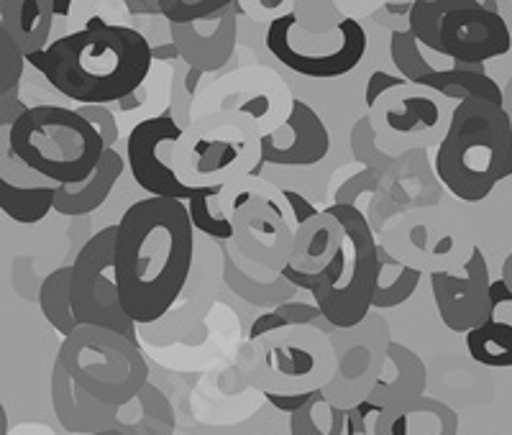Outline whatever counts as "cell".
I'll return each instance as SVG.
<instances>
[{
  "label": "cell",
  "instance_id": "f1b7e54d",
  "mask_svg": "<svg viewBox=\"0 0 512 435\" xmlns=\"http://www.w3.org/2000/svg\"><path fill=\"white\" fill-rule=\"evenodd\" d=\"M72 267H59L41 282L39 305L41 313L47 318L54 331L70 338L80 328L75 308H72Z\"/></svg>",
  "mask_w": 512,
  "mask_h": 435
},
{
  "label": "cell",
  "instance_id": "1f68e13d",
  "mask_svg": "<svg viewBox=\"0 0 512 435\" xmlns=\"http://www.w3.org/2000/svg\"><path fill=\"white\" fill-rule=\"evenodd\" d=\"M226 282L231 285V290L239 292L246 302H254V305H274L280 308L285 302H290V297L295 295L297 287H292L282 274H277L269 282H262V279L251 277L249 272L233 261V256L226 251Z\"/></svg>",
  "mask_w": 512,
  "mask_h": 435
},
{
  "label": "cell",
  "instance_id": "60d3db41",
  "mask_svg": "<svg viewBox=\"0 0 512 435\" xmlns=\"http://www.w3.org/2000/svg\"><path fill=\"white\" fill-rule=\"evenodd\" d=\"M410 85L408 80H402V77L392 75V72H372V77H369L367 82V95H364V100H367V108L372 111L374 105L379 103V98H384V95L390 93V90H395V87H405Z\"/></svg>",
  "mask_w": 512,
  "mask_h": 435
},
{
  "label": "cell",
  "instance_id": "4fadbf2b",
  "mask_svg": "<svg viewBox=\"0 0 512 435\" xmlns=\"http://www.w3.org/2000/svg\"><path fill=\"white\" fill-rule=\"evenodd\" d=\"M182 134H185V128L172 116L144 118L128 134V167H131L136 185L149 192L152 198L190 203L192 198H198L203 192V187L182 182L180 174L172 167L175 146L180 144Z\"/></svg>",
  "mask_w": 512,
  "mask_h": 435
},
{
  "label": "cell",
  "instance_id": "d590c367",
  "mask_svg": "<svg viewBox=\"0 0 512 435\" xmlns=\"http://www.w3.org/2000/svg\"><path fill=\"white\" fill-rule=\"evenodd\" d=\"M221 190L223 185L203 187V192H200L198 198H192L190 203H187V210H190L192 226L198 228L200 233L210 236L213 241H233V223L218 210L216 203Z\"/></svg>",
  "mask_w": 512,
  "mask_h": 435
},
{
  "label": "cell",
  "instance_id": "603a6c76",
  "mask_svg": "<svg viewBox=\"0 0 512 435\" xmlns=\"http://www.w3.org/2000/svg\"><path fill=\"white\" fill-rule=\"evenodd\" d=\"M372 113L384 123L387 131L400 136L433 131L438 126V121H441V111H438L436 100L428 98V95L415 93L410 85L395 87L384 98H379Z\"/></svg>",
  "mask_w": 512,
  "mask_h": 435
},
{
  "label": "cell",
  "instance_id": "f907efd6",
  "mask_svg": "<svg viewBox=\"0 0 512 435\" xmlns=\"http://www.w3.org/2000/svg\"><path fill=\"white\" fill-rule=\"evenodd\" d=\"M505 113H507V118H510V123H512V77H510V82H507V87H505Z\"/></svg>",
  "mask_w": 512,
  "mask_h": 435
},
{
  "label": "cell",
  "instance_id": "7c38bea8",
  "mask_svg": "<svg viewBox=\"0 0 512 435\" xmlns=\"http://www.w3.org/2000/svg\"><path fill=\"white\" fill-rule=\"evenodd\" d=\"M331 341L336 348V377L323 389V395L341 410H354L369 400L382 377L392 343L390 325L377 315H369L356 328L333 333Z\"/></svg>",
  "mask_w": 512,
  "mask_h": 435
},
{
  "label": "cell",
  "instance_id": "44dd1931",
  "mask_svg": "<svg viewBox=\"0 0 512 435\" xmlns=\"http://www.w3.org/2000/svg\"><path fill=\"white\" fill-rule=\"evenodd\" d=\"M374 435H459V415L446 402L433 397L405 402L379 412Z\"/></svg>",
  "mask_w": 512,
  "mask_h": 435
},
{
  "label": "cell",
  "instance_id": "9a60e30c",
  "mask_svg": "<svg viewBox=\"0 0 512 435\" xmlns=\"http://www.w3.org/2000/svg\"><path fill=\"white\" fill-rule=\"evenodd\" d=\"M431 290L443 325L454 333H472L487 323L492 308V279H489L487 256L474 246L461 272L431 274Z\"/></svg>",
  "mask_w": 512,
  "mask_h": 435
},
{
  "label": "cell",
  "instance_id": "7bdbcfd3",
  "mask_svg": "<svg viewBox=\"0 0 512 435\" xmlns=\"http://www.w3.org/2000/svg\"><path fill=\"white\" fill-rule=\"evenodd\" d=\"M315 395H318V392H315ZM315 395H267V400L272 402L277 410L287 412V415H295V412L303 410Z\"/></svg>",
  "mask_w": 512,
  "mask_h": 435
},
{
  "label": "cell",
  "instance_id": "484cf974",
  "mask_svg": "<svg viewBox=\"0 0 512 435\" xmlns=\"http://www.w3.org/2000/svg\"><path fill=\"white\" fill-rule=\"evenodd\" d=\"M175 410L167 395L152 382L126 405L116 407L113 430L121 435H172L175 433Z\"/></svg>",
  "mask_w": 512,
  "mask_h": 435
},
{
  "label": "cell",
  "instance_id": "681fc988",
  "mask_svg": "<svg viewBox=\"0 0 512 435\" xmlns=\"http://www.w3.org/2000/svg\"><path fill=\"white\" fill-rule=\"evenodd\" d=\"M502 279H505L507 287H510V290H512V254L507 256L505 264H502Z\"/></svg>",
  "mask_w": 512,
  "mask_h": 435
},
{
  "label": "cell",
  "instance_id": "836d02e7",
  "mask_svg": "<svg viewBox=\"0 0 512 435\" xmlns=\"http://www.w3.org/2000/svg\"><path fill=\"white\" fill-rule=\"evenodd\" d=\"M290 435H346V410L318 392L303 410L290 415Z\"/></svg>",
  "mask_w": 512,
  "mask_h": 435
},
{
  "label": "cell",
  "instance_id": "3957f363",
  "mask_svg": "<svg viewBox=\"0 0 512 435\" xmlns=\"http://www.w3.org/2000/svg\"><path fill=\"white\" fill-rule=\"evenodd\" d=\"M436 174L464 203H482L497 182L512 177V123L505 108L479 98L456 105L438 144Z\"/></svg>",
  "mask_w": 512,
  "mask_h": 435
},
{
  "label": "cell",
  "instance_id": "f35d334b",
  "mask_svg": "<svg viewBox=\"0 0 512 435\" xmlns=\"http://www.w3.org/2000/svg\"><path fill=\"white\" fill-rule=\"evenodd\" d=\"M228 0H162V16L169 26H187L226 8Z\"/></svg>",
  "mask_w": 512,
  "mask_h": 435
},
{
  "label": "cell",
  "instance_id": "ee69618b",
  "mask_svg": "<svg viewBox=\"0 0 512 435\" xmlns=\"http://www.w3.org/2000/svg\"><path fill=\"white\" fill-rule=\"evenodd\" d=\"M489 295H492V308H495V313L500 305H512V290L507 287V282L502 277L492 282V290H489Z\"/></svg>",
  "mask_w": 512,
  "mask_h": 435
},
{
  "label": "cell",
  "instance_id": "ffe728a7",
  "mask_svg": "<svg viewBox=\"0 0 512 435\" xmlns=\"http://www.w3.org/2000/svg\"><path fill=\"white\" fill-rule=\"evenodd\" d=\"M425 387H428V369H425L423 359L408 346L392 341L387 359H384L382 377L367 402L377 412H384L390 407L425 397Z\"/></svg>",
  "mask_w": 512,
  "mask_h": 435
},
{
  "label": "cell",
  "instance_id": "ba28073f",
  "mask_svg": "<svg viewBox=\"0 0 512 435\" xmlns=\"http://www.w3.org/2000/svg\"><path fill=\"white\" fill-rule=\"evenodd\" d=\"M57 361L88 395L108 407L126 405L149 384V366L141 348L105 328L80 325L64 338Z\"/></svg>",
  "mask_w": 512,
  "mask_h": 435
},
{
  "label": "cell",
  "instance_id": "8992f818",
  "mask_svg": "<svg viewBox=\"0 0 512 435\" xmlns=\"http://www.w3.org/2000/svg\"><path fill=\"white\" fill-rule=\"evenodd\" d=\"M328 213L336 215L344 226V249L318 274V285L310 295L323 318L338 331L356 328L369 318L379 285V244L369 228L367 215L356 205H331Z\"/></svg>",
  "mask_w": 512,
  "mask_h": 435
},
{
  "label": "cell",
  "instance_id": "f6af8a7d",
  "mask_svg": "<svg viewBox=\"0 0 512 435\" xmlns=\"http://www.w3.org/2000/svg\"><path fill=\"white\" fill-rule=\"evenodd\" d=\"M203 75H205L203 70H195V67H187L185 75L180 77L182 87H185V93L190 95L192 100H198V87H200V80H203Z\"/></svg>",
  "mask_w": 512,
  "mask_h": 435
},
{
  "label": "cell",
  "instance_id": "d4e9b609",
  "mask_svg": "<svg viewBox=\"0 0 512 435\" xmlns=\"http://www.w3.org/2000/svg\"><path fill=\"white\" fill-rule=\"evenodd\" d=\"M52 24V0H3L0 3V29H6L16 39L26 57L49 47Z\"/></svg>",
  "mask_w": 512,
  "mask_h": 435
},
{
  "label": "cell",
  "instance_id": "9c48e42d",
  "mask_svg": "<svg viewBox=\"0 0 512 435\" xmlns=\"http://www.w3.org/2000/svg\"><path fill=\"white\" fill-rule=\"evenodd\" d=\"M116 236L118 223L95 233L88 244L77 251L72 261V308L80 325L121 333L139 346L136 323L126 315L121 295H118Z\"/></svg>",
  "mask_w": 512,
  "mask_h": 435
},
{
  "label": "cell",
  "instance_id": "ab89813d",
  "mask_svg": "<svg viewBox=\"0 0 512 435\" xmlns=\"http://www.w3.org/2000/svg\"><path fill=\"white\" fill-rule=\"evenodd\" d=\"M75 111L103 136L108 149H116V141L118 136H121V131H118V121L116 116H113V111H108L105 105H80Z\"/></svg>",
  "mask_w": 512,
  "mask_h": 435
},
{
  "label": "cell",
  "instance_id": "e575fe53",
  "mask_svg": "<svg viewBox=\"0 0 512 435\" xmlns=\"http://www.w3.org/2000/svg\"><path fill=\"white\" fill-rule=\"evenodd\" d=\"M390 54H392V64L397 67L402 80H408L410 85L425 87L428 80L438 72V67H433L425 54L420 52V41L410 34L408 29L392 31L390 36Z\"/></svg>",
  "mask_w": 512,
  "mask_h": 435
},
{
  "label": "cell",
  "instance_id": "d6986e66",
  "mask_svg": "<svg viewBox=\"0 0 512 435\" xmlns=\"http://www.w3.org/2000/svg\"><path fill=\"white\" fill-rule=\"evenodd\" d=\"M52 405L54 415L62 423V428L72 435H95L113 430L116 407H108L103 402L88 395L75 379L67 374L62 361H54L52 366Z\"/></svg>",
  "mask_w": 512,
  "mask_h": 435
},
{
  "label": "cell",
  "instance_id": "4dcf8cb0",
  "mask_svg": "<svg viewBox=\"0 0 512 435\" xmlns=\"http://www.w3.org/2000/svg\"><path fill=\"white\" fill-rule=\"evenodd\" d=\"M466 351L477 364L492 369H510L512 366V323L500 318H489L487 323L466 333Z\"/></svg>",
  "mask_w": 512,
  "mask_h": 435
},
{
  "label": "cell",
  "instance_id": "bcb514c9",
  "mask_svg": "<svg viewBox=\"0 0 512 435\" xmlns=\"http://www.w3.org/2000/svg\"><path fill=\"white\" fill-rule=\"evenodd\" d=\"M126 8L131 13H162V0H146V3H141V0H128Z\"/></svg>",
  "mask_w": 512,
  "mask_h": 435
},
{
  "label": "cell",
  "instance_id": "8d00e7d4",
  "mask_svg": "<svg viewBox=\"0 0 512 435\" xmlns=\"http://www.w3.org/2000/svg\"><path fill=\"white\" fill-rule=\"evenodd\" d=\"M454 0H415L408 16V31L420 41V47L431 49L443 57L441 49V21Z\"/></svg>",
  "mask_w": 512,
  "mask_h": 435
},
{
  "label": "cell",
  "instance_id": "8fae6325",
  "mask_svg": "<svg viewBox=\"0 0 512 435\" xmlns=\"http://www.w3.org/2000/svg\"><path fill=\"white\" fill-rule=\"evenodd\" d=\"M290 215L285 190L269 185L267 180L259 182L254 198L231 215L233 241L241 256L267 272L282 274L295 249L297 226Z\"/></svg>",
  "mask_w": 512,
  "mask_h": 435
},
{
  "label": "cell",
  "instance_id": "b9f144b4",
  "mask_svg": "<svg viewBox=\"0 0 512 435\" xmlns=\"http://www.w3.org/2000/svg\"><path fill=\"white\" fill-rule=\"evenodd\" d=\"M285 200L287 205H290L292 210V221H295V226H305L308 221H313L315 215H318V210H315L313 203H308V200L300 195V192L295 190H285Z\"/></svg>",
  "mask_w": 512,
  "mask_h": 435
},
{
  "label": "cell",
  "instance_id": "c3c4849f",
  "mask_svg": "<svg viewBox=\"0 0 512 435\" xmlns=\"http://www.w3.org/2000/svg\"><path fill=\"white\" fill-rule=\"evenodd\" d=\"M54 16H70L72 11V0H52Z\"/></svg>",
  "mask_w": 512,
  "mask_h": 435
},
{
  "label": "cell",
  "instance_id": "2e32d148",
  "mask_svg": "<svg viewBox=\"0 0 512 435\" xmlns=\"http://www.w3.org/2000/svg\"><path fill=\"white\" fill-rule=\"evenodd\" d=\"M512 47L510 26L477 0H454L441 21L443 57L459 64H484Z\"/></svg>",
  "mask_w": 512,
  "mask_h": 435
},
{
  "label": "cell",
  "instance_id": "d6a6232c",
  "mask_svg": "<svg viewBox=\"0 0 512 435\" xmlns=\"http://www.w3.org/2000/svg\"><path fill=\"white\" fill-rule=\"evenodd\" d=\"M297 325H315L323 333L333 336L338 331L336 325L328 323L320 313L318 305H308V302H285L280 308L267 310L264 315L254 320L249 331V341H256V338L267 336V333L282 331V328H297Z\"/></svg>",
  "mask_w": 512,
  "mask_h": 435
},
{
  "label": "cell",
  "instance_id": "5bb4252c",
  "mask_svg": "<svg viewBox=\"0 0 512 435\" xmlns=\"http://www.w3.org/2000/svg\"><path fill=\"white\" fill-rule=\"evenodd\" d=\"M300 24V16L295 11L282 13L272 18L267 29V49L277 62H282L287 70L315 80H333L344 77L359 67L369 47L367 31L356 18H341V47L336 52H313V49H300L292 44V31Z\"/></svg>",
  "mask_w": 512,
  "mask_h": 435
},
{
  "label": "cell",
  "instance_id": "f546056e",
  "mask_svg": "<svg viewBox=\"0 0 512 435\" xmlns=\"http://www.w3.org/2000/svg\"><path fill=\"white\" fill-rule=\"evenodd\" d=\"M420 287V269L408 267L405 261L392 256L390 251L379 244V285L374 308L387 310L408 302Z\"/></svg>",
  "mask_w": 512,
  "mask_h": 435
},
{
  "label": "cell",
  "instance_id": "4316f807",
  "mask_svg": "<svg viewBox=\"0 0 512 435\" xmlns=\"http://www.w3.org/2000/svg\"><path fill=\"white\" fill-rule=\"evenodd\" d=\"M425 87L433 90V93L446 95V98L459 100V103L479 98L505 108V93H502V87L487 75L484 64L454 62L451 67H446V70H438Z\"/></svg>",
  "mask_w": 512,
  "mask_h": 435
},
{
  "label": "cell",
  "instance_id": "e0dca14e",
  "mask_svg": "<svg viewBox=\"0 0 512 435\" xmlns=\"http://www.w3.org/2000/svg\"><path fill=\"white\" fill-rule=\"evenodd\" d=\"M239 13L241 3L228 0L226 8L203 18V21L187 26H169V36H172V44L180 52L182 62L203 72L221 70L236 49Z\"/></svg>",
  "mask_w": 512,
  "mask_h": 435
},
{
  "label": "cell",
  "instance_id": "83f0119b",
  "mask_svg": "<svg viewBox=\"0 0 512 435\" xmlns=\"http://www.w3.org/2000/svg\"><path fill=\"white\" fill-rule=\"evenodd\" d=\"M57 185H18V182L0 177V210L11 221L31 223L44 221L54 210Z\"/></svg>",
  "mask_w": 512,
  "mask_h": 435
},
{
  "label": "cell",
  "instance_id": "7a4b0ae2",
  "mask_svg": "<svg viewBox=\"0 0 512 435\" xmlns=\"http://www.w3.org/2000/svg\"><path fill=\"white\" fill-rule=\"evenodd\" d=\"M152 49L139 29L93 16L80 31L29 54L26 62L64 98L80 105H118L149 80Z\"/></svg>",
  "mask_w": 512,
  "mask_h": 435
},
{
  "label": "cell",
  "instance_id": "74e56055",
  "mask_svg": "<svg viewBox=\"0 0 512 435\" xmlns=\"http://www.w3.org/2000/svg\"><path fill=\"white\" fill-rule=\"evenodd\" d=\"M26 54L6 29H0V98L18 95V82L24 75Z\"/></svg>",
  "mask_w": 512,
  "mask_h": 435
},
{
  "label": "cell",
  "instance_id": "6da1fadb",
  "mask_svg": "<svg viewBox=\"0 0 512 435\" xmlns=\"http://www.w3.org/2000/svg\"><path fill=\"white\" fill-rule=\"evenodd\" d=\"M195 226L187 203L144 198L118 221L116 285L126 315L139 323L164 318L190 277Z\"/></svg>",
  "mask_w": 512,
  "mask_h": 435
},
{
  "label": "cell",
  "instance_id": "ac0fdd59",
  "mask_svg": "<svg viewBox=\"0 0 512 435\" xmlns=\"http://www.w3.org/2000/svg\"><path fill=\"white\" fill-rule=\"evenodd\" d=\"M331 136L323 118L303 100H295L290 118L262 139V162L277 167H310L326 159Z\"/></svg>",
  "mask_w": 512,
  "mask_h": 435
},
{
  "label": "cell",
  "instance_id": "7402d4cb",
  "mask_svg": "<svg viewBox=\"0 0 512 435\" xmlns=\"http://www.w3.org/2000/svg\"><path fill=\"white\" fill-rule=\"evenodd\" d=\"M344 238L346 231L341 221L328 210H323V213L315 215L313 221H308L295 231V249H292L290 267L318 277V274L326 272L328 264L338 256V251L344 249Z\"/></svg>",
  "mask_w": 512,
  "mask_h": 435
},
{
  "label": "cell",
  "instance_id": "816d5d0a",
  "mask_svg": "<svg viewBox=\"0 0 512 435\" xmlns=\"http://www.w3.org/2000/svg\"><path fill=\"white\" fill-rule=\"evenodd\" d=\"M95 435H121V433H116V430H105V433H95Z\"/></svg>",
  "mask_w": 512,
  "mask_h": 435
},
{
  "label": "cell",
  "instance_id": "52a82bcc",
  "mask_svg": "<svg viewBox=\"0 0 512 435\" xmlns=\"http://www.w3.org/2000/svg\"><path fill=\"white\" fill-rule=\"evenodd\" d=\"M262 128L241 113H213L198 118L175 146L172 167L187 185H228L241 177H259Z\"/></svg>",
  "mask_w": 512,
  "mask_h": 435
},
{
  "label": "cell",
  "instance_id": "5b68a950",
  "mask_svg": "<svg viewBox=\"0 0 512 435\" xmlns=\"http://www.w3.org/2000/svg\"><path fill=\"white\" fill-rule=\"evenodd\" d=\"M239 372L264 395H315L336 377V348L315 325H297L249 341Z\"/></svg>",
  "mask_w": 512,
  "mask_h": 435
},
{
  "label": "cell",
  "instance_id": "7dc6e473",
  "mask_svg": "<svg viewBox=\"0 0 512 435\" xmlns=\"http://www.w3.org/2000/svg\"><path fill=\"white\" fill-rule=\"evenodd\" d=\"M154 62H169V59H180V52H177V47L169 41L167 47H154Z\"/></svg>",
  "mask_w": 512,
  "mask_h": 435
},
{
  "label": "cell",
  "instance_id": "277c9868",
  "mask_svg": "<svg viewBox=\"0 0 512 435\" xmlns=\"http://www.w3.org/2000/svg\"><path fill=\"white\" fill-rule=\"evenodd\" d=\"M11 154L29 172L52 185H77L98 169L105 154L103 136L75 108L34 105L8 134Z\"/></svg>",
  "mask_w": 512,
  "mask_h": 435
},
{
  "label": "cell",
  "instance_id": "cb8c5ba5",
  "mask_svg": "<svg viewBox=\"0 0 512 435\" xmlns=\"http://www.w3.org/2000/svg\"><path fill=\"white\" fill-rule=\"evenodd\" d=\"M123 174V157L116 149H105L98 169L90 174L85 182L77 185H57V198H54V210L59 215H90L108 200L116 182Z\"/></svg>",
  "mask_w": 512,
  "mask_h": 435
},
{
  "label": "cell",
  "instance_id": "30bf717a",
  "mask_svg": "<svg viewBox=\"0 0 512 435\" xmlns=\"http://www.w3.org/2000/svg\"><path fill=\"white\" fill-rule=\"evenodd\" d=\"M292 108L295 100L287 82L269 67H251L213 82L192 105V121L213 113H241L254 118L262 134L269 136L285 126Z\"/></svg>",
  "mask_w": 512,
  "mask_h": 435
}]
</instances>
